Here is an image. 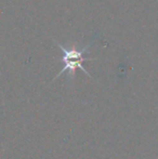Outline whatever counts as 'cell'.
<instances>
[{"label": "cell", "instance_id": "obj_1", "mask_svg": "<svg viewBox=\"0 0 158 159\" xmlns=\"http://www.w3.org/2000/svg\"><path fill=\"white\" fill-rule=\"evenodd\" d=\"M56 44H57V47L62 50V52L64 53L63 57H62V61L65 63V66H64L63 68H62V70L57 74V76L55 77V79H56L57 77H60L63 73H65V71H68L70 77L74 78L75 71H76L77 68H80L84 74H86V75H88L89 77L91 78L90 74H89L88 71L84 68V66H82V62L91 61V60H93V59H88V57H84V54L89 50V48H90V44H87L84 48L80 49V50H78V49H75V48L67 50V49H65L64 47H62V44L59 43V42H56Z\"/></svg>", "mask_w": 158, "mask_h": 159}]
</instances>
